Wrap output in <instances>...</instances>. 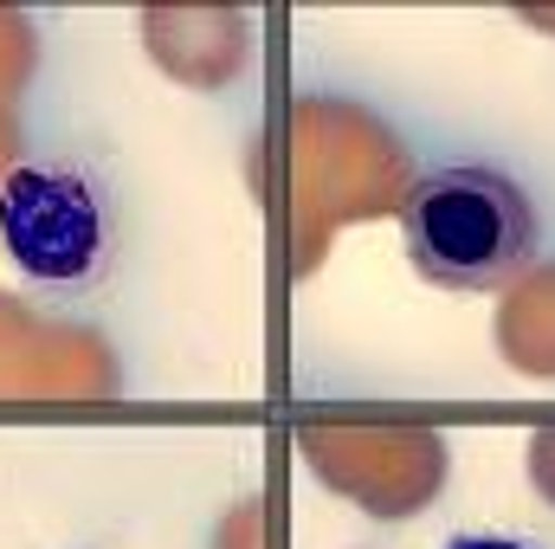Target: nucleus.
I'll list each match as a JSON object with an SVG mask.
<instances>
[{
  "label": "nucleus",
  "instance_id": "obj_1",
  "mask_svg": "<svg viewBox=\"0 0 555 549\" xmlns=\"http://www.w3.org/2000/svg\"><path fill=\"white\" fill-rule=\"evenodd\" d=\"M401 233L414 272L446 291H498L537 259L530 194L485 162H452L420 175L401 201Z\"/></svg>",
  "mask_w": 555,
  "mask_h": 549
},
{
  "label": "nucleus",
  "instance_id": "obj_2",
  "mask_svg": "<svg viewBox=\"0 0 555 549\" xmlns=\"http://www.w3.org/2000/svg\"><path fill=\"white\" fill-rule=\"evenodd\" d=\"M0 240L46 291H85L111 266V207L78 162H26L0 181Z\"/></svg>",
  "mask_w": 555,
  "mask_h": 549
},
{
  "label": "nucleus",
  "instance_id": "obj_3",
  "mask_svg": "<svg viewBox=\"0 0 555 549\" xmlns=\"http://www.w3.org/2000/svg\"><path fill=\"white\" fill-rule=\"evenodd\" d=\"M446 549H530V544H511V537H459V544Z\"/></svg>",
  "mask_w": 555,
  "mask_h": 549
}]
</instances>
